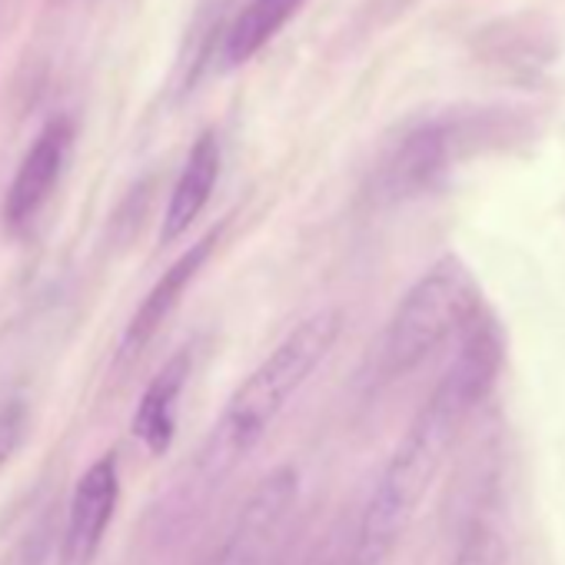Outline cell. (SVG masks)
Returning <instances> with one entry per match:
<instances>
[{
  "instance_id": "cell-1",
  "label": "cell",
  "mask_w": 565,
  "mask_h": 565,
  "mask_svg": "<svg viewBox=\"0 0 565 565\" xmlns=\"http://www.w3.org/2000/svg\"><path fill=\"white\" fill-rule=\"evenodd\" d=\"M502 330L479 310L462 330V343L426 406L409 423L406 436L386 459L376 486L360 512L350 565H383L409 522L416 519L439 466L446 462L459 426L489 396L502 370Z\"/></svg>"
},
{
  "instance_id": "cell-2",
  "label": "cell",
  "mask_w": 565,
  "mask_h": 565,
  "mask_svg": "<svg viewBox=\"0 0 565 565\" xmlns=\"http://www.w3.org/2000/svg\"><path fill=\"white\" fill-rule=\"evenodd\" d=\"M343 333V310H317L300 320L282 337L259 366L233 390L223 413L206 433V443L196 459V472L203 482H223L276 426L294 403V396L310 383V376L323 366Z\"/></svg>"
},
{
  "instance_id": "cell-3",
  "label": "cell",
  "mask_w": 565,
  "mask_h": 565,
  "mask_svg": "<svg viewBox=\"0 0 565 565\" xmlns=\"http://www.w3.org/2000/svg\"><path fill=\"white\" fill-rule=\"evenodd\" d=\"M479 317V287L459 256L436 259L396 303L376 347V373L393 383L419 370Z\"/></svg>"
},
{
  "instance_id": "cell-4",
  "label": "cell",
  "mask_w": 565,
  "mask_h": 565,
  "mask_svg": "<svg viewBox=\"0 0 565 565\" xmlns=\"http://www.w3.org/2000/svg\"><path fill=\"white\" fill-rule=\"evenodd\" d=\"M300 505L297 466H276L266 472L239 505L213 565H279L287 532Z\"/></svg>"
},
{
  "instance_id": "cell-5",
  "label": "cell",
  "mask_w": 565,
  "mask_h": 565,
  "mask_svg": "<svg viewBox=\"0 0 565 565\" xmlns=\"http://www.w3.org/2000/svg\"><path fill=\"white\" fill-rule=\"evenodd\" d=\"M476 130L469 117H436L416 124L390 150L380 167V196L399 203L436 190L466 150V137Z\"/></svg>"
},
{
  "instance_id": "cell-6",
  "label": "cell",
  "mask_w": 565,
  "mask_h": 565,
  "mask_svg": "<svg viewBox=\"0 0 565 565\" xmlns=\"http://www.w3.org/2000/svg\"><path fill=\"white\" fill-rule=\"evenodd\" d=\"M120 502V459L117 452H104L90 469L77 479L67 505V522L61 535L57 565H94L107 529L114 522Z\"/></svg>"
},
{
  "instance_id": "cell-7",
  "label": "cell",
  "mask_w": 565,
  "mask_h": 565,
  "mask_svg": "<svg viewBox=\"0 0 565 565\" xmlns=\"http://www.w3.org/2000/svg\"><path fill=\"white\" fill-rule=\"evenodd\" d=\"M71 147H74V127L67 117H54L38 134V140L24 153V160L11 180L8 200H4V220L11 230L31 226L38 220V213L47 206V200L57 190L61 173L67 167Z\"/></svg>"
},
{
  "instance_id": "cell-8",
  "label": "cell",
  "mask_w": 565,
  "mask_h": 565,
  "mask_svg": "<svg viewBox=\"0 0 565 565\" xmlns=\"http://www.w3.org/2000/svg\"><path fill=\"white\" fill-rule=\"evenodd\" d=\"M216 243H220V230H210V233L200 236L190 249H183V253L170 263V269H163V276L150 287V294L143 297V303L137 307V313L130 317V323H127V330H124V337H120V353H117L120 363L140 356L143 347L157 337V330L170 320V313L180 307L183 294L190 290V282L200 276V269H203L206 259L213 256Z\"/></svg>"
},
{
  "instance_id": "cell-9",
  "label": "cell",
  "mask_w": 565,
  "mask_h": 565,
  "mask_svg": "<svg viewBox=\"0 0 565 565\" xmlns=\"http://www.w3.org/2000/svg\"><path fill=\"white\" fill-rule=\"evenodd\" d=\"M193 373V353L190 347H183L180 353H173L163 370L147 383L134 419H130V433L134 439L150 452V456H163L173 446L177 436V413H180V396L190 383Z\"/></svg>"
},
{
  "instance_id": "cell-10",
  "label": "cell",
  "mask_w": 565,
  "mask_h": 565,
  "mask_svg": "<svg viewBox=\"0 0 565 565\" xmlns=\"http://www.w3.org/2000/svg\"><path fill=\"white\" fill-rule=\"evenodd\" d=\"M216 177H220V143L213 134H203V137H196V143L173 183L170 203L163 210V223H160L163 243L180 239L196 223V216L203 213V206L213 196Z\"/></svg>"
},
{
  "instance_id": "cell-11",
  "label": "cell",
  "mask_w": 565,
  "mask_h": 565,
  "mask_svg": "<svg viewBox=\"0 0 565 565\" xmlns=\"http://www.w3.org/2000/svg\"><path fill=\"white\" fill-rule=\"evenodd\" d=\"M303 0H249V4L236 14V21L230 24V34L223 41L226 51V64H246L249 57H256L297 11Z\"/></svg>"
},
{
  "instance_id": "cell-12",
  "label": "cell",
  "mask_w": 565,
  "mask_h": 565,
  "mask_svg": "<svg viewBox=\"0 0 565 565\" xmlns=\"http://www.w3.org/2000/svg\"><path fill=\"white\" fill-rule=\"evenodd\" d=\"M505 558H509V545H505L499 522L489 512H476L462 525V535L449 565H505Z\"/></svg>"
},
{
  "instance_id": "cell-13",
  "label": "cell",
  "mask_w": 565,
  "mask_h": 565,
  "mask_svg": "<svg viewBox=\"0 0 565 565\" xmlns=\"http://www.w3.org/2000/svg\"><path fill=\"white\" fill-rule=\"evenodd\" d=\"M28 433V406L21 399L0 403V469L11 462Z\"/></svg>"
}]
</instances>
